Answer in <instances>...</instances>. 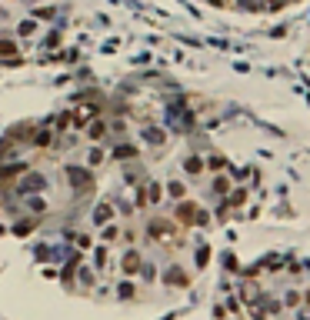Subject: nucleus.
Segmentation results:
<instances>
[{"mask_svg": "<svg viewBox=\"0 0 310 320\" xmlns=\"http://www.w3.org/2000/svg\"><path fill=\"white\" fill-rule=\"evenodd\" d=\"M197 213H200V207L194 204V200H180V204H174V220H177L180 227H197Z\"/></svg>", "mask_w": 310, "mask_h": 320, "instance_id": "1", "label": "nucleus"}, {"mask_svg": "<svg viewBox=\"0 0 310 320\" xmlns=\"http://www.w3.org/2000/svg\"><path fill=\"white\" fill-rule=\"evenodd\" d=\"M67 177H70V187L77 194L94 187V170H87V167H67Z\"/></svg>", "mask_w": 310, "mask_h": 320, "instance_id": "2", "label": "nucleus"}, {"mask_svg": "<svg viewBox=\"0 0 310 320\" xmlns=\"http://www.w3.org/2000/svg\"><path fill=\"white\" fill-rule=\"evenodd\" d=\"M170 233H180V227L170 223V220H164V217H154V220L147 223V237H150V240H167Z\"/></svg>", "mask_w": 310, "mask_h": 320, "instance_id": "3", "label": "nucleus"}, {"mask_svg": "<svg viewBox=\"0 0 310 320\" xmlns=\"http://www.w3.org/2000/svg\"><path fill=\"white\" fill-rule=\"evenodd\" d=\"M140 267H144V254L137 250V247H127L120 257V270L123 277H133V274H140Z\"/></svg>", "mask_w": 310, "mask_h": 320, "instance_id": "4", "label": "nucleus"}, {"mask_svg": "<svg viewBox=\"0 0 310 320\" xmlns=\"http://www.w3.org/2000/svg\"><path fill=\"white\" fill-rule=\"evenodd\" d=\"M144 200H147V207H157V204L164 200V184H160V180H150L144 187Z\"/></svg>", "mask_w": 310, "mask_h": 320, "instance_id": "5", "label": "nucleus"}, {"mask_svg": "<svg viewBox=\"0 0 310 320\" xmlns=\"http://www.w3.org/2000/svg\"><path fill=\"white\" fill-rule=\"evenodd\" d=\"M184 174H187V177H200V174H204V157H200V154H187V157H184Z\"/></svg>", "mask_w": 310, "mask_h": 320, "instance_id": "6", "label": "nucleus"}, {"mask_svg": "<svg viewBox=\"0 0 310 320\" xmlns=\"http://www.w3.org/2000/svg\"><path fill=\"white\" fill-rule=\"evenodd\" d=\"M164 194L170 200H187V184H184V180H167V187H164Z\"/></svg>", "mask_w": 310, "mask_h": 320, "instance_id": "7", "label": "nucleus"}, {"mask_svg": "<svg viewBox=\"0 0 310 320\" xmlns=\"http://www.w3.org/2000/svg\"><path fill=\"white\" fill-rule=\"evenodd\" d=\"M110 157H113V160H123V164H127V160H137V157H140V150H137L133 144H117Z\"/></svg>", "mask_w": 310, "mask_h": 320, "instance_id": "8", "label": "nucleus"}, {"mask_svg": "<svg viewBox=\"0 0 310 320\" xmlns=\"http://www.w3.org/2000/svg\"><path fill=\"white\" fill-rule=\"evenodd\" d=\"M103 160H107V150H103L100 144H94V147L87 150V160H84V167H87V170H94V167H100Z\"/></svg>", "mask_w": 310, "mask_h": 320, "instance_id": "9", "label": "nucleus"}, {"mask_svg": "<svg viewBox=\"0 0 310 320\" xmlns=\"http://www.w3.org/2000/svg\"><path fill=\"white\" fill-rule=\"evenodd\" d=\"M240 297H244V304H250V307H254L257 300L264 297V294H260V284H254V280H250V284H244V287H240Z\"/></svg>", "mask_w": 310, "mask_h": 320, "instance_id": "10", "label": "nucleus"}, {"mask_svg": "<svg viewBox=\"0 0 310 320\" xmlns=\"http://www.w3.org/2000/svg\"><path fill=\"white\" fill-rule=\"evenodd\" d=\"M164 280H167V284H174V287H187V284H190V277L184 274L180 267H170V270L164 274Z\"/></svg>", "mask_w": 310, "mask_h": 320, "instance_id": "11", "label": "nucleus"}, {"mask_svg": "<svg viewBox=\"0 0 310 320\" xmlns=\"http://www.w3.org/2000/svg\"><path fill=\"white\" fill-rule=\"evenodd\" d=\"M44 187H47L44 174H27V177H23V184H20V190H27V194H30V190H44Z\"/></svg>", "mask_w": 310, "mask_h": 320, "instance_id": "12", "label": "nucleus"}, {"mask_svg": "<svg viewBox=\"0 0 310 320\" xmlns=\"http://www.w3.org/2000/svg\"><path fill=\"white\" fill-rule=\"evenodd\" d=\"M90 250H94V264H97V267L110 264V247H107V243H94Z\"/></svg>", "mask_w": 310, "mask_h": 320, "instance_id": "13", "label": "nucleus"}, {"mask_svg": "<svg viewBox=\"0 0 310 320\" xmlns=\"http://www.w3.org/2000/svg\"><path fill=\"white\" fill-rule=\"evenodd\" d=\"M120 227H117V223H103V230H100V243H107V247H110L113 240H120Z\"/></svg>", "mask_w": 310, "mask_h": 320, "instance_id": "14", "label": "nucleus"}, {"mask_svg": "<svg viewBox=\"0 0 310 320\" xmlns=\"http://www.w3.org/2000/svg\"><path fill=\"white\" fill-rule=\"evenodd\" d=\"M110 220H113V207H110V204H100V207L94 210V223L103 227V223H110Z\"/></svg>", "mask_w": 310, "mask_h": 320, "instance_id": "15", "label": "nucleus"}, {"mask_svg": "<svg viewBox=\"0 0 310 320\" xmlns=\"http://www.w3.org/2000/svg\"><path fill=\"white\" fill-rule=\"evenodd\" d=\"M50 144H54V130H50V127H40V130L33 133V147L44 150V147H50Z\"/></svg>", "mask_w": 310, "mask_h": 320, "instance_id": "16", "label": "nucleus"}, {"mask_svg": "<svg viewBox=\"0 0 310 320\" xmlns=\"http://www.w3.org/2000/svg\"><path fill=\"white\" fill-rule=\"evenodd\" d=\"M84 130H87L90 140H103V133H107V123H103V120H90Z\"/></svg>", "mask_w": 310, "mask_h": 320, "instance_id": "17", "label": "nucleus"}, {"mask_svg": "<svg viewBox=\"0 0 310 320\" xmlns=\"http://www.w3.org/2000/svg\"><path fill=\"white\" fill-rule=\"evenodd\" d=\"M117 297H120V300H133V297H137V284H133V280H120V284H117Z\"/></svg>", "mask_w": 310, "mask_h": 320, "instance_id": "18", "label": "nucleus"}, {"mask_svg": "<svg viewBox=\"0 0 310 320\" xmlns=\"http://www.w3.org/2000/svg\"><path fill=\"white\" fill-rule=\"evenodd\" d=\"M144 140H147V144H154V147H160L167 140V133L157 130V127H144Z\"/></svg>", "mask_w": 310, "mask_h": 320, "instance_id": "19", "label": "nucleus"}, {"mask_svg": "<svg viewBox=\"0 0 310 320\" xmlns=\"http://www.w3.org/2000/svg\"><path fill=\"white\" fill-rule=\"evenodd\" d=\"M244 200H247V190H244V187H240V190H230V197L223 200V207H240Z\"/></svg>", "mask_w": 310, "mask_h": 320, "instance_id": "20", "label": "nucleus"}, {"mask_svg": "<svg viewBox=\"0 0 310 320\" xmlns=\"http://www.w3.org/2000/svg\"><path fill=\"white\" fill-rule=\"evenodd\" d=\"M213 194H220V197H223V194H230V180H227L223 174L213 177Z\"/></svg>", "mask_w": 310, "mask_h": 320, "instance_id": "21", "label": "nucleus"}, {"mask_svg": "<svg viewBox=\"0 0 310 320\" xmlns=\"http://www.w3.org/2000/svg\"><path fill=\"white\" fill-rule=\"evenodd\" d=\"M300 300H304V297H300V290H287V294H284V307H294V310H297Z\"/></svg>", "mask_w": 310, "mask_h": 320, "instance_id": "22", "label": "nucleus"}, {"mask_svg": "<svg viewBox=\"0 0 310 320\" xmlns=\"http://www.w3.org/2000/svg\"><path fill=\"white\" fill-rule=\"evenodd\" d=\"M204 167H210V170H223V167H227V160H223L220 154H210L207 160H204Z\"/></svg>", "mask_w": 310, "mask_h": 320, "instance_id": "23", "label": "nucleus"}, {"mask_svg": "<svg viewBox=\"0 0 310 320\" xmlns=\"http://www.w3.org/2000/svg\"><path fill=\"white\" fill-rule=\"evenodd\" d=\"M27 207H30L33 213H44V210H47V200H44V197H30V200H27Z\"/></svg>", "mask_w": 310, "mask_h": 320, "instance_id": "24", "label": "nucleus"}, {"mask_svg": "<svg viewBox=\"0 0 310 320\" xmlns=\"http://www.w3.org/2000/svg\"><path fill=\"white\" fill-rule=\"evenodd\" d=\"M94 280H97V277H94V270H87V267H80V284H84V287H94Z\"/></svg>", "mask_w": 310, "mask_h": 320, "instance_id": "25", "label": "nucleus"}, {"mask_svg": "<svg viewBox=\"0 0 310 320\" xmlns=\"http://www.w3.org/2000/svg\"><path fill=\"white\" fill-rule=\"evenodd\" d=\"M74 240H77V247H80V250L94 247V237H87V233H80V237H74Z\"/></svg>", "mask_w": 310, "mask_h": 320, "instance_id": "26", "label": "nucleus"}, {"mask_svg": "<svg viewBox=\"0 0 310 320\" xmlns=\"http://www.w3.org/2000/svg\"><path fill=\"white\" fill-rule=\"evenodd\" d=\"M207 257H210V250L200 247V250H197V267H207Z\"/></svg>", "mask_w": 310, "mask_h": 320, "instance_id": "27", "label": "nucleus"}, {"mask_svg": "<svg viewBox=\"0 0 310 320\" xmlns=\"http://www.w3.org/2000/svg\"><path fill=\"white\" fill-rule=\"evenodd\" d=\"M297 320H310V307H297Z\"/></svg>", "mask_w": 310, "mask_h": 320, "instance_id": "28", "label": "nucleus"}, {"mask_svg": "<svg viewBox=\"0 0 310 320\" xmlns=\"http://www.w3.org/2000/svg\"><path fill=\"white\" fill-rule=\"evenodd\" d=\"M207 3H213V7H233V0H207Z\"/></svg>", "mask_w": 310, "mask_h": 320, "instance_id": "29", "label": "nucleus"}, {"mask_svg": "<svg viewBox=\"0 0 310 320\" xmlns=\"http://www.w3.org/2000/svg\"><path fill=\"white\" fill-rule=\"evenodd\" d=\"M280 3H284V7H287V3H300V0H280Z\"/></svg>", "mask_w": 310, "mask_h": 320, "instance_id": "30", "label": "nucleus"}, {"mask_svg": "<svg viewBox=\"0 0 310 320\" xmlns=\"http://www.w3.org/2000/svg\"><path fill=\"white\" fill-rule=\"evenodd\" d=\"M304 300H307V307H310V290H307V297H304Z\"/></svg>", "mask_w": 310, "mask_h": 320, "instance_id": "31", "label": "nucleus"}]
</instances>
